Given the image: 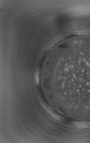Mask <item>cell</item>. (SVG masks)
Masks as SVG:
<instances>
[{"label": "cell", "mask_w": 90, "mask_h": 143, "mask_svg": "<svg viewBox=\"0 0 90 143\" xmlns=\"http://www.w3.org/2000/svg\"><path fill=\"white\" fill-rule=\"evenodd\" d=\"M74 125L77 128H88L90 127V124L88 122H78L74 124Z\"/></svg>", "instance_id": "6da1fadb"}, {"label": "cell", "mask_w": 90, "mask_h": 143, "mask_svg": "<svg viewBox=\"0 0 90 143\" xmlns=\"http://www.w3.org/2000/svg\"><path fill=\"white\" fill-rule=\"evenodd\" d=\"M44 107L46 110L48 111L49 113L55 119L58 120L61 119V117L55 113V112L51 108H50L47 106H45Z\"/></svg>", "instance_id": "7a4b0ae2"}, {"label": "cell", "mask_w": 90, "mask_h": 143, "mask_svg": "<svg viewBox=\"0 0 90 143\" xmlns=\"http://www.w3.org/2000/svg\"><path fill=\"white\" fill-rule=\"evenodd\" d=\"M35 79L37 84H38L39 82V78L38 72L37 71L35 74Z\"/></svg>", "instance_id": "3957f363"}]
</instances>
